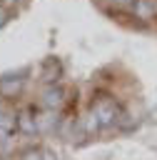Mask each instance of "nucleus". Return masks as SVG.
<instances>
[{"label": "nucleus", "mask_w": 157, "mask_h": 160, "mask_svg": "<svg viewBox=\"0 0 157 160\" xmlns=\"http://www.w3.org/2000/svg\"><path fill=\"white\" fill-rule=\"evenodd\" d=\"M92 112L97 115V120H100V125H102V128L117 125V115H120V108H117L112 100H107V98H100L97 102H92Z\"/></svg>", "instance_id": "nucleus-1"}, {"label": "nucleus", "mask_w": 157, "mask_h": 160, "mask_svg": "<svg viewBox=\"0 0 157 160\" xmlns=\"http://www.w3.org/2000/svg\"><path fill=\"white\" fill-rule=\"evenodd\" d=\"M42 105L47 110H60L65 105V88L62 85H47L42 90Z\"/></svg>", "instance_id": "nucleus-2"}, {"label": "nucleus", "mask_w": 157, "mask_h": 160, "mask_svg": "<svg viewBox=\"0 0 157 160\" xmlns=\"http://www.w3.org/2000/svg\"><path fill=\"white\" fill-rule=\"evenodd\" d=\"M25 85V78L17 75H2L0 78V98H17Z\"/></svg>", "instance_id": "nucleus-3"}, {"label": "nucleus", "mask_w": 157, "mask_h": 160, "mask_svg": "<svg viewBox=\"0 0 157 160\" xmlns=\"http://www.w3.org/2000/svg\"><path fill=\"white\" fill-rule=\"evenodd\" d=\"M17 130L22 135H35L37 132V118L32 112V108H25L17 112Z\"/></svg>", "instance_id": "nucleus-4"}, {"label": "nucleus", "mask_w": 157, "mask_h": 160, "mask_svg": "<svg viewBox=\"0 0 157 160\" xmlns=\"http://www.w3.org/2000/svg\"><path fill=\"white\" fill-rule=\"evenodd\" d=\"M0 130H5V132L17 130V115L5 110V108H0Z\"/></svg>", "instance_id": "nucleus-5"}, {"label": "nucleus", "mask_w": 157, "mask_h": 160, "mask_svg": "<svg viewBox=\"0 0 157 160\" xmlns=\"http://www.w3.org/2000/svg\"><path fill=\"white\" fill-rule=\"evenodd\" d=\"M82 128H85V132H87V135H95L97 130H102V125H100V120H97V115H95L92 110L85 115V120H82Z\"/></svg>", "instance_id": "nucleus-6"}, {"label": "nucleus", "mask_w": 157, "mask_h": 160, "mask_svg": "<svg viewBox=\"0 0 157 160\" xmlns=\"http://www.w3.org/2000/svg\"><path fill=\"white\" fill-rule=\"evenodd\" d=\"M57 75H60V68H57V65L50 60V62H47V68H45V72H42V80H45L47 85H55Z\"/></svg>", "instance_id": "nucleus-7"}, {"label": "nucleus", "mask_w": 157, "mask_h": 160, "mask_svg": "<svg viewBox=\"0 0 157 160\" xmlns=\"http://www.w3.org/2000/svg\"><path fill=\"white\" fill-rule=\"evenodd\" d=\"M20 160H45V158H42V150H37V148H27V150L22 152Z\"/></svg>", "instance_id": "nucleus-8"}, {"label": "nucleus", "mask_w": 157, "mask_h": 160, "mask_svg": "<svg viewBox=\"0 0 157 160\" xmlns=\"http://www.w3.org/2000/svg\"><path fill=\"white\" fill-rule=\"evenodd\" d=\"M10 145V132H5V130H0V152L5 150Z\"/></svg>", "instance_id": "nucleus-9"}, {"label": "nucleus", "mask_w": 157, "mask_h": 160, "mask_svg": "<svg viewBox=\"0 0 157 160\" xmlns=\"http://www.w3.org/2000/svg\"><path fill=\"white\" fill-rule=\"evenodd\" d=\"M117 8H132V5H137V0H112Z\"/></svg>", "instance_id": "nucleus-10"}, {"label": "nucleus", "mask_w": 157, "mask_h": 160, "mask_svg": "<svg viewBox=\"0 0 157 160\" xmlns=\"http://www.w3.org/2000/svg\"><path fill=\"white\" fill-rule=\"evenodd\" d=\"M42 158H45V160H57V155H55L52 150H42Z\"/></svg>", "instance_id": "nucleus-11"}, {"label": "nucleus", "mask_w": 157, "mask_h": 160, "mask_svg": "<svg viewBox=\"0 0 157 160\" xmlns=\"http://www.w3.org/2000/svg\"><path fill=\"white\" fill-rule=\"evenodd\" d=\"M7 20H10V18H7V12H5V10H0V28H5V25H7Z\"/></svg>", "instance_id": "nucleus-12"}]
</instances>
